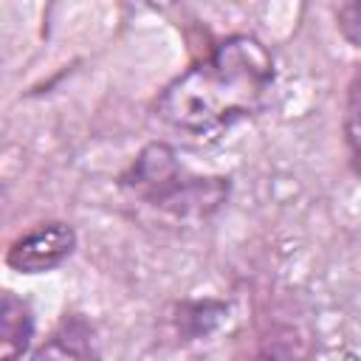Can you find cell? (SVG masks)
I'll use <instances>...</instances> for the list:
<instances>
[{"instance_id":"obj_1","label":"cell","mask_w":361,"mask_h":361,"mask_svg":"<svg viewBox=\"0 0 361 361\" xmlns=\"http://www.w3.org/2000/svg\"><path fill=\"white\" fill-rule=\"evenodd\" d=\"M274 85L271 51L245 34L220 42L203 62L180 73L161 96L158 113L178 130L206 135L251 116Z\"/></svg>"},{"instance_id":"obj_4","label":"cell","mask_w":361,"mask_h":361,"mask_svg":"<svg viewBox=\"0 0 361 361\" xmlns=\"http://www.w3.org/2000/svg\"><path fill=\"white\" fill-rule=\"evenodd\" d=\"M31 361H99L93 333L82 322L65 324L59 333H54L34 355Z\"/></svg>"},{"instance_id":"obj_2","label":"cell","mask_w":361,"mask_h":361,"mask_svg":"<svg viewBox=\"0 0 361 361\" xmlns=\"http://www.w3.org/2000/svg\"><path fill=\"white\" fill-rule=\"evenodd\" d=\"M76 245V234L68 223H42L23 234L8 248V265L20 274H45L62 265Z\"/></svg>"},{"instance_id":"obj_3","label":"cell","mask_w":361,"mask_h":361,"mask_svg":"<svg viewBox=\"0 0 361 361\" xmlns=\"http://www.w3.org/2000/svg\"><path fill=\"white\" fill-rule=\"evenodd\" d=\"M34 336V319L23 299L3 293L0 305V361H17Z\"/></svg>"},{"instance_id":"obj_6","label":"cell","mask_w":361,"mask_h":361,"mask_svg":"<svg viewBox=\"0 0 361 361\" xmlns=\"http://www.w3.org/2000/svg\"><path fill=\"white\" fill-rule=\"evenodd\" d=\"M336 20H338V31L347 37V42H353L355 48H361V3H341L336 8Z\"/></svg>"},{"instance_id":"obj_5","label":"cell","mask_w":361,"mask_h":361,"mask_svg":"<svg viewBox=\"0 0 361 361\" xmlns=\"http://www.w3.org/2000/svg\"><path fill=\"white\" fill-rule=\"evenodd\" d=\"M344 130L350 144L361 152V73L353 79L350 93H347V116H344Z\"/></svg>"}]
</instances>
